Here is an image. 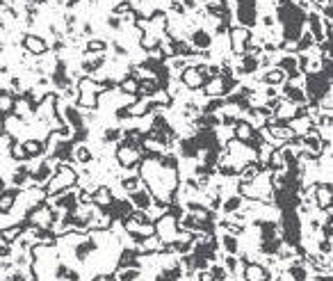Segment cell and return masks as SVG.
<instances>
[{"label": "cell", "instance_id": "obj_1", "mask_svg": "<svg viewBox=\"0 0 333 281\" xmlns=\"http://www.w3.org/2000/svg\"><path fill=\"white\" fill-rule=\"evenodd\" d=\"M137 274H139L137 270H130V272H123V277H121V279H123V281H132L135 277H137Z\"/></svg>", "mask_w": 333, "mask_h": 281}, {"label": "cell", "instance_id": "obj_2", "mask_svg": "<svg viewBox=\"0 0 333 281\" xmlns=\"http://www.w3.org/2000/svg\"><path fill=\"white\" fill-rule=\"evenodd\" d=\"M212 274H214V279H224V270H221V267H214Z\"/></svg>", "mask_w": 333, "mask_h": 281}, {"label": "cell", "instance_id": "obj_3", "mask_svg": "<svg viewBox=\"0 0 333 281\" xmlns=\"http://www.w3.org/2000/svg\"><path fill=\"white\" fill-rule=\"evenodd\" d=\"M23 279H25L23 274H12V277H9V281H23Z\"/></svg>", "mask_w": 333, "mask_h": 281}]
</instances>
